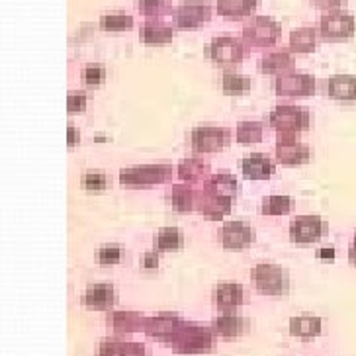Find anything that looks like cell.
Masks as SVG:
<instances>
[{
  "label": "cell",
  "mask_w": 356,
  "mask_h": 356,
  "mask_svg": "<svg viewBox=\"0 0 356 356\" xmlns=\"http://www.w3.org/2000/svg\"><path fill=\"white\" fill-rule=\"evenodd\" d=\"M172 165L170 163H147L136 167H124L120 170V184L127 190L155 188L161 184H168L172 180Z\"/></svg>",
  "instance_id": "7a4b0ae2"
},
{
  "label": "cell",
  "mask_w": 356,
  "mask_h": 356,
  "mask_svg": "<svg viewBox=\"0 0 356 356\" xmlns=\"http://www.w3.org/2000/svg\"><path fill=\"white\" fill-rule=\"evenodd\" d=\"M247 298H249L247 290L237 282H220L216 286V292H213V302H216L221 314L235 312L239 305L247 302Z\"/></svg>",
  "instance_id": "ac0fdd59"
},
{
  "label": "cell",
  "mask_w": 356,
  "mask_h": 356,
  "mask_svg": "<svg viewBox=\"0 0 356 356\" xmlns=\"http://www.w3.org/2000/svg\"><path fill=\"white\" fill-rule=\"evenodd\" d=\"M137 10L143 18H163L172 12V0H137Z\"/></svg>",
  "instance_id": "d590c367"
},
{
  "label": "cell",
  "mask_w": 356,
  "mask_h": 356,
  "mask_svg": "<svg viewBox=\"0 0 356 356\" xmlns=\"http://www.w3.org/2000/svg\"><path fill=\"white\" fill-rule=\"evenodd\" d=\"M178 178L186 184H196L202 178L210 177V165L200 157H186L178 163Z\"/></svg>",
  "instance_id": "f1b7e54d"
},
{
  "label": "cell",
  "mask_w": 356,
  "mask_h": 356,
  "mask_svg": "<svg viewBox=\"0 0 356 356\" xmlns=\"http://www.w3.org/2000/svg\"><path fill=\"white\" fill-rule=\"evenodd\" d=\"M79 141H81V131L74 126L67 127V143H69V147H76Z\"/></svg>",
  "instance_id": "7bdbcfd3"
},
{
  "label": "cell",
  "mask_w": 356,
  "mask_h": 356,
  "mask_svg": "<svg viewBox=\"0 0 356 356\" xmlns=\"http://www.w3.org/2000/svg\"><path fill=\"white\" fill-rule=\"evenodd\" d=\"M81 188L86 192H102L108 188V175L102 170H88L81 175Z\"/></svg>",
  "instance_id": "74e56055"
},
{
  "label": "cell",
  "mask_w": 356,
  "mask_h": 356,
  "mask_svg": "<svg viewBox=\"0 0 356 356\" xmlns=\"http://www.w3.org/2000/svg\"><path fill=\"white\" fill-rule=\"evenodd\" d=\"M153 245L157 252H177L184 247V233L178 227H161L155 233Z\"/></svg>",
  "instance_id": "1f68e13d"
},
{
  "label": "cell",
  "mask_w": 356,
  "mask_h": 356,
  "mask_svg": "<svg viewBox=\"0 0 356 356\" xmlns=\"http://www.w3.org/2000/svg\"><path fill=\"white\" fill-rule=\"evenodd\" d=\"M317 90V81L314 74L292 73L274 81V92L280 98H307Z\"/></svg>",
  "instance_id": "4fadbf2b"
},
{
  "label": "cell",
  "mask_w": 356,
  "mask_h": 356,
  "mask_svg": "<svg viewBox=\"0 0 356 356\" xmlns=\"http://www.w3.org/2000/svg\"><path fill=\"white\" fill-rule=\"evenodd\" d=\"M231 208H233V198H227V196H213V194H204L202 192L198 211L202 213L204 220L223 221L231 213Z\"/></svg>",
  "instance_id": "cb8c5ba5"
},
{
  "label": "cell",
  "mask_w": 356,
  "mask_h": 356,
  "mask_svg": "<svg viewBox=\"0 0 356 356\" xmlns=\"http://www.w3.org/2000/svg\"><path fill=\"white\" fill-rule=\"evenodd\" d=\"M268 124L276 134H302L312 124L309 110L304 106L278 104L268 114Z\"/></svg>",
  "instance_id": "8992f818"
},
{
  "label": "cell",
  "mask_w": 356,
  "mask_h": 356,
  "mask_svg": "<svg viewBox=\"0 0 356 356\" xmlns=\"http://www.w3.org/2000/svg\"><path fill=\"white\" fill-rule=\"evenodd\" d=\"M106 81V67L102 63H86L81 69V83L86 88H98Z\"/></svg>",
  "instance_id": "8d00e7d4"
},
{
  "label": "cell",
  "mask_w": 356,
  "mask_h": 356,
  "mask_svg": "<svg viewBox=\"0 0 356 356\" xmlns=\"http://www.w3.org/2000/svg\"><path fill=\"white\" fill-rule=\"evenodd\" d=\"M298 134H276V147H274V161L284 167H300L309 163L312 147L302 143Z\"/></svg>",
  "instance_id": "30bf717a"
},
{
  "label": "cell",
  "mask_w": 356,
  "mask_h": 356,
  "mask_svg": "<svg viewBox=\"0 0 356 356\" xmlns=\"http://www.w3.org/2000/svg\"><path fill=\"white\" fill-rule=\"evenodd\" d=\"M257 239V233L247 221H227L218 231V241L225 251H245Z\"/></svg>",
  "instance_id": "7c38bea8"
},
{
  "label": "cell",
  "mask_w": 356,
  "mask_h": 356,
  "mask_svg": "<svg viewBox=\"0 0 356 356\" xmlns=\"http://www.w3.org/2000/svg\"><path fill=\"white\" fill-rule=\"evenodd\" d=\"M317 259H319V261L333 262V261H335V249H333V247H327V249H319V251H317Z\"/></svg>",
  "instance_id": "ee69618b"
},
{
  "label": "cell",
  "mask_w": 356,
  "mask_h": 356,
  "mask_svg": "<svg viewBox=\"0 0 356 356\" xmlns=\"http://www.w3.org/2000/svg\"><path fill=\"white\" fill-rule=\"evenodd\" d=\"M259 4L261 0H216V12L223 18L243 20L249 18Z\"/></svg>",
  "instance_id": "83f0119b"
},
{
  "label": "cell",
  "mask_w": 356,
  "mask_h": 356,
  "mask_svg": "<svg viewBox=\"0 0 356 356\" xmlns=\"http://www.w3.org/2000/svg\"><path fill=\"white\" fill-rule=\"evenodd\" d=\"M81 304L86 309L92 312H106L110 314L118 304V293H115L114 284L110 282H98L88 286L83 293H81Z\"/></svg>",
  "instance_id": "9a60e30c"
},
{
  "label": "cell",
  "mask_w": 356,
  "mask_h": 356,
  "mask_svg": "<svg viewBox=\"0 0 356 356\" xmlns=\"http://www.w3.org/2000/svg\"><path fill=\"white\" fill-rule=\"evenodd\" d=\"M262 74L268 76H286V74L296 73V57H293L292 49H274L270 53H264L259 65Z\"/></svg>",
  "instance_id": "e0dca14e"
},
{
  "label": "cell",
  "mask_w": 356,
  "mask_h": 356,
  "mask_svg": "<svg viewBox=\"0 0 356 356\" xmlns=\"http://www.w3.org/2000/svg\"><path fill=\"white\" fill-rule=\"evenodd\" d=\"M95 257L100 266H115L124 259V251L120 245H104L96 251Z\"/></svg>",
  "instance_id": "f35d334b"
},
{
  "label": "cell",
  "mask_w": 356,
  "mask_h": 356,
  "mask_svg": "<svg viewBox=\"0 0 356 356\" xmlns=\"http://www.w3.org/2000/svg\"><path fill=\"white\" fill-rule=\"evenodd\" d=\"M168 346L177 355H208L218 348V335L211 327L184 321Z\"/></svg>",
  "instance_id": "6da1fadb"
},
{
  "label": "cell",
  "mask_w": 356,
  "mask_h": 356,
  "mask_svg": "<svg viewBox=\"0 0 356 356\" xmlns=\"http://www.w3.org/2000/svg\"><path fill=\"white\" fill-rule=\"evenodd\" d=\"M213 6L208 0H182L172 12V22L178 30L192 32L204 28L211 20Z\"/></svg>",
  "instance_id": "ba28073f"
},
{
  "label": "cell",
  "mask_w": 356,
  "mask_h": 356,
  "mask_svg": "<svg viewBox=\"0 0 356 356\" xmlns=\"http://www.w3.org/2000/svg\"><path fill=\"white\" fill-rule=\"evenodd\" d=\"M251 282L254 290L262 296L278 298L290 290V278L280 264L259 262L251 268Z\"/></svg>",
  "instance_id": "277c9868"
},
{
  "label": "cell",
  "mask_w": 356,
  "mask_h": 356,
  "mask_svg": "<svg viewBox=\"0 0 356 356\" xmlns=\"http://www.w3.org/2000/svg\"><path fill=\"white\" fill-rule=\"evenodd\" d=\"M288 331L296 339L312 341L315 337L321 335V331H323V319L312 314L296 315V317L290 319V323H288Z\"/></svg>",
  "instance_id": "d4e9b609"
},
{
  "label": "cell",
  "mask_w": 356,
  "mask_h": 356,
  "mask_svg": "<svg viewBox=\"0 0 356 356\" xmlns=\"http://www.w3.org/2000/svg\"><path fill=\"white\" fill-rule=\"evenodd\" d=\"M221 92L227 96H243L251 92V79L247 74L223 73L221 76Z\"/></svg>",
  "instance_id": "d6a6232c"
},
{
  "label": "cell",
  "mask_w": 356,
  "mask_h": 356,
  "mask_svg": "<svg viewBox=\"0 0 356 356\" xmlns=\"http://www.w3.org/2000/svg\"><path fill=\"white\" fill-rule=\"evenodd\" d=\"M293 210H296V200L286 194H270V196H264L261 202V213L268 218L290 216Z\"/></svg>",
  "instance_id": "4dcf8cb0"
},
{
  "label": "cell",
  "mask_w": 356,
  "mask_h": 356,
  "mask_svg": "<svg viewBox=\"0 0 356 356\" xmlns=\"http://www.w3.org/2000/svg\"><path fill=\"white\" fill-rule=\"evenodd\" d=\"M211 329L216 331V335L223 339H237V337L247 335L251 331V321L247 317L229 314H221L216 317V321L211 325Z\"/></svg>",
  "instance_id": "ffe728a7"
},
{
  "label": "cell",
  "mask_w": 356,
  "mask_h": 356,
  "mask_svg": "<svg viewBox=\"0 0 356 356\" xmlns=\"http://www.w3.org/2000/svg\"><path fill=\"white\" fill-rule=\"evenodd\" d=\"M175 38V30L161 20H149L139 28V40L145 45H168Z\"/></svg>",
  "instance_id": "484cf974"
},
{
  "label": "cell",
  "mask_w": 356,
  "mask_h": 356,
  "mask_svg": "<svg viewBox=\"0 0 356 356\" xmlns=\"http://www.w3.org/2000/svg\"><path fill=\"white\" fill-rule=\"evenodd\" d=\"M147 317L139 312H129V309H112L106 315L108 329L112 335H131V333H143L145 331Z\"/></svg>",
  "instance_id": "2e32d148"
},
{
  "label": "cell",
  "mask_w": 356,
  "mask_h": 356,
  "mask_svg": "<svg viewBox=\"0 0 356 356\" xmlns=\"http://www.w3.org/2000/svg\"><path fill=\"white\" fill-rule=\"evenodd\" d=\"M184 325V319L175 312H161V314L147 317L145 321V333L149 339L159 341V343H170L172 337L177 335L178 329Z\"/></svg>",
  "instance_id": "5bb4252c"
},
{
  "label": "cell",
  "mask_w": 356,
  "mask_h": 356,
  "mask_svg": "<svg viewBox=\"0 0 356 356\" xmlns=\"http://www.w3.org/2000/svg\"><path fill=\"white\" fill-rule=\"evenodd\" d=\"M327 233H329V223L321 216H314V213L298 216L290 225V239L296 245H312L321 241Z\"/></svg>",
  "instance_id": "8fae6325"
},
{
  "label": "cell",
  "mask_w": 356,
  "mask_h": 356,
  "mask_svg": "<svg viewBox=\"0 0 356 356\" xmlns=\"http://www.w3.org/2000/svg\"><path fill=\"white\" fill-rule=\"evenodd\" d=\"M243 177L249 180H268L276 172V163L264 153H251L239 163Z\"/></svg>",
  "instance_id": "d6986e66"
},
{
  "label": "cell",
  "mask_w": 356,
  "mask_h": 356,
  "mask_svg": "<svg viewBox=\"0 0 356 356\" xmlns=\"http://www.w3.org/2000/svg\"><path fill=\"white\" fill-rule=\"evenodd\" d=\"M96 356H149L143 343H134V341H124L120 337H108L104 339L98 348Z\"/></svg>",
  "instance_id": "44dd1931"
},
{
  "label": "cell",
  "mask_w": 356,
  "mask_h": 356,
  "mask_svg": "<svg viewBox=\"0 0 356 356\" xmlns=\"http://www.w3.org/2000/svg\"><path fill=\"white\" fill-rule=\"evenodd\" d=\"M239 190V182L231 172H216L204 180V194H213V196H227V198H235Z\"/></svg>",
  "instance_id": "4316f807"
},
{
  "label": "cell",
  "mask_w": 356,
  "mask_h": 356,
  "mask_svg": "<svg viewBox=\"0 0 356 356\" xmlns=\"http://www.w3.org/2000/svg\"><path fill=\"white\" fill-rule=\"evenodd\" d=\"M348 0H309V4L321 12H335L343 10Z\"/></svg>",
  "instance_id": "60d3db41"
},
{
  "label": "cell",
  "mask_w": 356,
  "mask_h": 356,
  "mask_svg": "<svg viewBox=\"0 0 356 356\" xmlns=\"http://www.w3.org/2000/svg\"><path fill=\"white\" fill-rule=\"evenodd\" d=\"M243 40L249 43V47L257 49H268L274 47L282 38V26L280 22L270 16H254L247 26L243 28Z\"/></svg>",
  "instance_id": "52a82bcc"
},
{
  "label": "cell",
  "mask_w": 356,
  "mask_h": 356,
  "mask_svg": "<svg viewBox=\"0 0 356 356\" xmlns=\"http://www.w3.org/2000/svg\"><path fill=\"white\" fill-rule=\"evenodd\" d=\"M264 137V126L261 122L254 120H245L239 122L235 127V139L243 145H252V143H261Z\"/></svg>",
  "instance_id": "836d02e7"
},
{
  "label": "cell",
  "mask_w": 356,
  "mask_h": 356,
  "mask_svg": "<svg viewBox=\"0 0 356 356\" xmlns=\"http://www.w3.org/2000/svg\"><path fill=\"white\" fill-rule=\"evenodd\" d=\"M200 200H202V192H198L192 184H186V182L172 184V190H170V204H172V208L178 213L198 211Z\"/></svg>",
  "instance_id": "7402d4cb"
},
{
  "label": "cell",
  "mask_w": 356,
  "mask_h": 356,
  "mask_svg": "<svg viewBox=\"0 0 356 356\" xmlns=\"http://www.w3.org/2000/svg\"><path fill=\"white\" fill-rule=\"evenodd\" d=\"M348 262L356 268V229L353 233V241L348 245Z\"/></svg>",
  "instance_id": "f6af8a7d"
},
{
  "label": "cell",
  "mask_w": 356,
  "mask_h": 356,
  "mask_svg": "<svg viewBox=\"0 0 356 356\" xmlns=\"http://www.w3.org/2000/svg\"><path fill=\"white\" fill-rule=\"evenodd\" d=\"M317 32L327 43L350 42L356 33V18L345 10L325 12L317 20Z\"/></svg>",
  "instance_id": "5b68a950"
},
{
  "label": "cell",
  "mask_w": 356,
  "mask_h": 356,
  "mask_svg": "<svg viewBox=\"0 0 356 356\" xmlns=\"http://www.w3.org/2000/svg\"><path fill=\"white\" fill-rule=\"evenodd\" d=\"M327 95L337 102L355 104L356 102V74H333L327 79Z\"/></svg>",
  "instance_id": "603a6c76"
},
{
  "label": "cell",
  "mask_w": 356,
  "mask_h": 356,
  "mask_svg": "<svg viewBox=\"0 0 356 356\" xmlns=\"http://www.w3.org/2000/svg\"><path fill=\"white\" fill-rule=\"evenodd\" d=\"M249 43L243 40V35L235 33H220L211 42L206 43L204 55L218 65H237L249 59Z\"/></svg>",
  "instance_id": "3957f363"
},
{
  "label": "cell",
  "mask_w": 356,
  "mask_h": 356,
  "mask_svg": "<svg viewBox=\"0 0 356 356\" xmlns=\"http://www.w3.org/2000/svg\"><path fill=\"white\" fill-rule=\"evenodd\" d=\"M139 266L143 270H157L161 266V257H159L157 251H147L141 254V261H139Z\"/></svg>",
  "instance_id": "b9f144b4"
},
{
  "label": "cell",
  "mask_w": 356,
  "mask_h": 356,
  "mask_svg": "<svg viewBox=\"0 0 356 356\" xmlns=\"http://www.w3.org/2000/svg\"><path fill=\"white\" fill-rule=\"evenodd\" d=\"M100 28L104 32H127L134 28V16L124 12H110L100 18Z\"/></svg>",
  "instance_id": "e575fe53"
},
{
  "label": "cell",
  "mask_w": 356,
  "mask_h": 356,
  "mask_svg": "<svg viewBox=\"0 0 356 356\" xmlns=\"http://www.w3.org/2000/svg\"><path fill=\"white\" fill-rule=\"evenodd\" d=\"M319 32L317 28H298L290 33V40H288V47L292 49V53H300V55H309L315 51L317 43H319Z\"/></svg>",
  "instance_id": "f546056e"
},
{
  "label": "cell",
  "mask_w": 356,
  "mask_h": 356,
  "mask_svg": "<svg viewBox=\"0 0 356 356\" xmlns=\"http://www.w3.org/2000/svg\"><path fill=\"white\" fill-rule=\"evenodd\" d=\"M88 108V96L81 92V90H74L67 95V112L69 114H79L84 112Z\"/></svg>",
  "instance_id": "ab89813d"
},
{
  "label": "cell",
  "mask_w": 356,
  "mask_h": 356,
  "mask_svg": "<svg viewBox=\"0 0 356 356\" xmlns=\"http://www.w3.org/2000/svg\"><path fill=\"white\" fill-rule=\"evenodd\" d=\"M190 145L196 155L221 153L231 145V129L223 126H198L190 134Z\"/></svg>",
  "instance_id": "9c48e42d"
}]
</instances>
